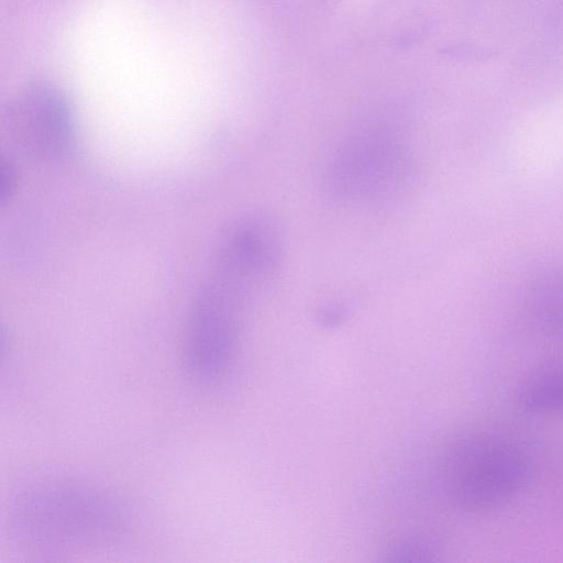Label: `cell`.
<instances>
[{
    "instance_id": "obj_6",
    "label": "cell",
    "mask_w": 563,
    "mask_h": 563,
    "mask_svg": "<svg viewBox=\"0 0 563 563\" xmlns=\"http://www.w3.org/2000/svg\"><path fill=\"white\" fill-rule=\"evenodd\" d=\"M523 412L563 415V368L548 369L531 377L518 396Z\"/></svg>"
},
{
    "instance_id": "obj_2",
    "label": "cell",
    "mask_w": 563,
    "mask_h": 563,
    "mask_svg": "<svg viewBox=\"0 0 563 563\" xmlns=\"http://www.w3.org/2000/svg\"><path fill=\"white\" fill-rule=\"evenodd\" d=\"M254 283L216 258L189 311L183 342L185 368L197 384H217L229 371L236 351L240 309Z\"/></svg>"
},
{
    "instance_id": "obj_7",
    "label": "cell",
    "mask_w": 563,
    "mask_h": 563,
    "mask_svg": "<svg viewBox=\"0 0 563 563\" xmlns=\"http://www.w3.org/2000/svg\"><path fill=\"white\" fill-rule=\"evenodd\" d=\"M532 309L539 324L563 335V275L541 280L532 292Z\"/></svg>"
},
{
    "instance_id": "obj_5",
    "label": "cell",
    "mask_w": 563,
    "mask_h": 563,
    "mask_svg": "<svg viewBox=\"0 0 563 563\" xmlns=\"http://www.w3.org/2000/svg\"><path fill=\"white\" fill-rule=\"evenodd\" d=\"M406 158L404 141L394 132L374 131L351 141L340 153L333 181L347 195H368L397 180Z\"/></svg>"
},
{
    "instance_id": "obj_8",
    "label": "cell",
    "mask_w": 563,
    "mask_h": 563,
    "mask_svg": "<svg viewBox=\"0 0 563 563\" xmlns=\"http://www.w3.org/2000/svg\"><path fill=\"white\" fill-rule=\"evenodd\" d=\"M15 181L14 169L9 161H2L0 167V199H7L13 189Z\"/></svg>"
},
{
    "instance_id": "obj_3",
    "label": "cell",
    "mask_w": 563,
    "mask_h": 563,
    "mask_svg": "<svg viewBox=\"0 0 563 563\" xmlns=\"http://www.w3.org/2000/svg\"><path fill=\"white\" fill-rule=\"evenodd\" d=\"M444 485L452 500L468 511L497 508L515 497L530 475L525 452L495 438L455 442L444 461Z\"/></svg>"
},
{
    "instance_id": "obj_1",
    "label": "cell",
    "mask_w": 563,
    "mask_h": 563,
    "mask_svg": "<svg viewBox=\"0 0 563 563\" xmlns=\"http://www.w3.org/2000/svg\"><path fill=\"white\" fill-rule=\"evenodd\" d=\"M13 539L42 551L106 549L131 533L129 506L112 492L75 478L34 481L18 490L9 505Z\"/></svg>"
},
{
    "instance_id": "obj_4",
    "label": "cell",
    "mask_w": 563,
    "mask_h": 563,
    "mask_svg": "<svg viewBox=\"0 0 563 563\" xmlns=\"http://www.w3.org/2000/svg\"><path fill=\"white\" fill-rule=\"evenodd\" d=\"M9 143L24 156L52 159L65 154L75 140V119L66 95L46 81L19 90L2 113Z\"/></svg>"
}]
</instances>
